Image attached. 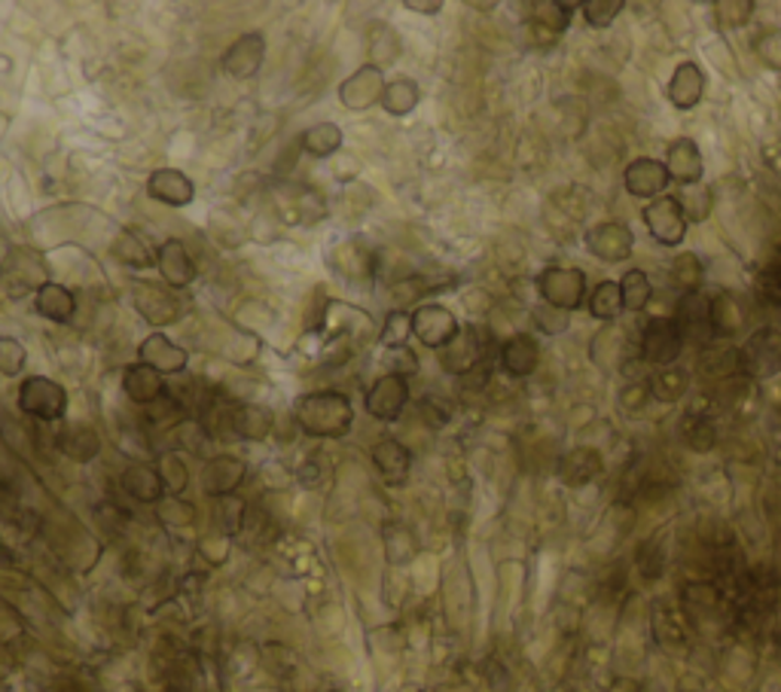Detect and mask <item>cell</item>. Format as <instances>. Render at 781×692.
<instances>
[{
    "label": "cell",
    "mask_w": 781,
    "mask_h": 692,
    "mask_svg": "<svg viewBox=\"0 0 781 692\" xmlns=\"http://www.w3.org/2000/svg\"><path fill=\"white\" fill-rule=\"evenodd\" d=\"M683 345H687V339H683L675 315L671 318H654L644 324L638 354H642L644 363L663 370V366H675L678 363V358L683 354Z\"/></svg>",
    "instance_id": "4"
},
{
    "label": "cell",
    "mask_w": 781,
    "mask_h": 692,
    "mask_svg": "<svg viewBox=\"0 0 781 692\" xmlns=\"http://www.w3.org/2000/svg\"><path fill=\"white\" fill-rule=\"evenodd\" d=\"M459 320H455V315L449 311L446 305L425 303L412 311V332H416V339H419L421 345L443 351L459 336Z\"/></svg>",
    "instance_id": "9"
},
{
    "label": "cell",
    "mask_w": 781,
    "mask_h": 692,
    "mask_svg": "<svg viewBox=\"0 0 781 692\" xmlns=\"http://www.w3.org/2000/svg\"><path fill=\"white\" fill-rule=\"evenodd\" d=\"M263 58H265L263 34L251 31V34L238 37V41L226 49L224 70L233 77V80H251L253 73L260 70V65H263Z\"/></svg>",
    "instance_id": "17"
},
{
    "label": "cell",
    "mask_w": 781,
    "mask_h": 692,
    "mask_svg": "<svg viewBox=\"0 0 781 692\" xmlns=\"http://www.w3.org/2000/svg\"><path fill=\"white\" fill-rule=\"evenodd\" d=\"M586 308L589 315L601 324H614L623 315V293H620V281H599L589 296H586Z\"/></svg>",
    "instance_id": "31"
},
{
    "label": "cell",
    "mask_w": 781,
    "mask_h": 692,
    "mask_svg": "<svg viewBox=\"0 0 781 692\" xmlns=\"http://www.w3.org/2000/svg\"><path fill=\"white\" fill-rule=\"evenodd\" d=\"M663 166H666L669 178L678 186H693V183H702V178H705V162H702V152H699L693 138L671 140L669 147H666Z\"/></svg>",
    "instance_id": "15"
},
{
    "label": "cell",
    "mask_w": 781,
    "mask_h": 692,
    "mask_svg": "<svg viewBox=\"0 0 781 692\" xmlns=\"http://www.w3.org/2000/svg\"><path fill=\"white\" fill-rule=\"evenodd\" d=\"M385 86L388 83H385V77H382V68H376V65H361L346 83L339 86V101L354 113L370 111V107L382 104Z\"/></svg>",
    "instance_id": "11"
},
{
    "label": "cell",
    "mask_w": 781,
    "mask_h": 692,
    "mask_svg": "<svg viewBox=\"0 0 781 692\" xmlns=\"http://www.w3.org/2000/svg\"><path fill=\"white\" fill-rule=\"evenodd\" d=\"M486 332L476 330V327H464L459 330V336L440 351V366L452 375H467L474 373L476 366L486 358Z\"/></svg>",
    "instance_id": "10"
},
{
    "label": "cell",
    "mask_w": 781,
    "mask_h": 692,
    "mask_svg": "<svg viewBox=\"0 0 781 692\" xmlns=\"http://www.w3.org/2000/svg\"><path fill=\"white\" fill-rule=\"evenodd\" d=\"M537 291L541 299L553 308L562 311H577L586 305V272L574 269V265H546L544 272L537 275Z\"/></svg>",
    "instance_id": "3"
},
{
    "label": "cell",
    "mask_w": 781,
    "mask_h": 692,
    "mask_svg": "<svg viewBox=\"0 0 781 692\" xmlns=\"http://www.w3.org/2000/svg\"><path fill=\"white\" fill-rule=\"evenodd\" d=\"M388 375H400V378H409L412 373H419V361H416V351L409 348H388Z\"/></svg>",
    "instance_id": "51"
},
{
    "label": "cell",
    "mask_w": 781,
    "mask_h": 692,
    "mask_svg": "<svg viewBox=\"0 0 781 692\" xmlns=\"http://www.w3.org/2000/svg\"><path fill=\"white\" fill-rule=\"evenodd\" d=\"M15 402L22 412L41 418V421H58L68 412V390L46 375H31L22 382Z\"/></svg>",
    "instance_id": "5"
},
{
    "label": "cell",
    "mask_w": 781,
    "mask_h": 692,
    "mask_svg": "<svg viewBox=\"0 0 781 692\" xmlns=\"http://www.w3.org/2000/svg\"><path fill=\"white\" fill-rule=\"evenodd\" d=\"M675 320H678L687 342H709V336H712V311H709V299L702 293L681 296Z\"/></svg>",
    "instance_id": "24"
},
{
    "label": "cell",
    "mask_w": 781,
    "mask_h": 692,
    "mask_svg": "<svg viewBox=\"0 0 781 692\" xmlns=\"http://www.w3.org/2000/svg\"><path fill=\"white\" fill-rule=\"evenodd\" d=\"M37 311L43 318L56 320V324H68L77 311V299L68 287H61L56 281H46L43 287H37Z\"/></svg>",
    "instance_id": "30"
},
{
    "label": "cell",
    "mask_w": 781,
    "mask_h": 692,
    "mask_svg": "<svg viewBox=\"0 0 781 692\" xmlns=\"http://www.w3.org/2000/svg\"><path fill=\"white\" fill-rule=\"evenodd\" d=\"M754 56L760 58L767 68L781 73V29L763 31V34L757 37V43H754Z\"/></svg>",
    "instance_id": "48"
},
{
    "label": "cell",
    "mask_w": 781,
    "mask_h": 692,
    "mask_svg": "<svg viewBox=\"0 0 781 692\" xmlns=\"http://www.w3.org/2000/svg\"><path fill=\"white\" fill-rule=\"evenodd\" d=\"M229 424L236 428L241 440H265L272 424H275V416H272V409H265L260 402H238L229 412Z\"/></svg>",
    "instance_id": "27"
},
{
    "label": "cell",
    "mask_w": 781,
    "mask_h": 692,
    "mask_svg": "<svg viewBox=\"0 0 781 692\" xmlns=\"http://www.w3.org/2000/svg\"><path fill=\"white\" fill-rule=\"evenodd\" d=\"M584 241H586V250H589L599 263H608V265L626 263L629 257H632V250H635V236H632V229L620 220H604L599 223V226H592V229L586 232Z\"/></svg>",
    "instance_id": "7"
},
{
    "label": "cell",
    "mask_w": 781,
    "mask_h": 692,
    "mask_svg": "<svg viewBox=\"0 0 781 692\" xmlns=\"http://www.w3.org/2000/svg\"><path fill=\"white\" fill-rule=\"evenodd\" d=\"M687 445L697 452H709L714 445V421L709 418H693L687 428Z\"/></svg>",
    "instance_id": "50"
},
{
    "label": "cell",
    "mask_w": 781,
    "mask_h": 692,
    "mask_svg": "<svg viewBox=\"0 0 781 692\" xmlns=\"http://www.w3.org/2000/svg\"><path fill=\"white\" fill-rule=\"evenodd\" d=\"M754 10H757V7H754L751 0H717V3H712L714 22L726 31H736L742 29V25H748Z\"/></svg>",
    "instance_id": "41"
},
{
    "label": "cell",
    "mask_w": 781,
    "mask_h": 692,
    "mask_svg": "<svg viewBox=\"0 0 781 692\" xmlns=\"http://www.w3.org/2000/svg\"><path fill=\"white\" fill-rule=\"evenodd\" d=\"M406 402H409V382L400 375H382L366 390V412L378 421H394L404 416Z\"/></svg>",
    "instance_id": "13"
},
{
    "label": "cell",
    "mask_w": 781,
    "mask_h": 692,
    "mask_svg": "<svg viewBox=\"0 0 781 692\" xmlns=\"http://www.w3.org/2000/svg\"><path fill=\"white\" fill-rule=\"evenodd\" d=\"M330 265L346 281H354V284H363L370 277H376L378 272L376 253L366 248L361 238H349V241L336 245L333 253H330Z\"/></svg>",
    "instance_id": "14"
},
{
    "label": "cell",
    "mask_w": 781,
    "mask_h": 692,
    "mask_svg": "<svg viewBox=\"0 0 781 692\" xmlns=\"http://www.w3.org/2000/svg\"><path fill=\"white\" fill-rule=\"evenodd\" d=\"M25 361H29V354H25V348H22V342H15V339H0V373L3 375H19L22 370H25Z\"/></svg>",
    "instance_id": "49"
},
{
    "label": "cell",
    "mask_w": 781,
    "mask_h": 692,
    "mask_svg": "<svg viewBox=\"0 0 781 692\" xmlns=\"http://www.w3.org/2000/svg\"><path fill=\"white\" fill-rule=\"evenodd\" d=\"M147 193L168 208H186L195 198V186L178 168H159L147 181Z\"/></svg>",
    "instance_id": "18"
},
{
    "label": "cell",
    "mask_w": 781,
    "mask_h": 692,
    "mask_svg": "<svg viewBox=\"0 0 781 692\" xmlns=\"http://www.w3.org/2000/svg\"><path fill=\"white\" fill-rule=\"evenodd\" d=\"M61 449L68 452L73 461H92L101 449V440L92 428L86 424H73V428L65 430V440H61Z\"/></svg>",
    "instance_id": "40"
},
{
    "label": "cell",
    "mask_w": 781,
    "mask_h": 692,
    "mask_svg": "<svg viewBox=\"0 0 781 692\" xmlns=\"http://www.w3.org/2000/svg\"><path fill=\"white\" fill-rule=\"evenodd\" d=\"M156 265H159V275L166 281L168 287L181 291L186 284H193L195 277V263L190 257V250L183 248L181 238H166L159 250H156Z\"/></svg>",
    "instance_id": "16"
},
{
    "label": "cell",
    "mask_w": 781,
    "mask_h": 692,
    "mask_svg": "<svg viewBox=\"0 0 781 692\" xmlns=\"http://www.w3.org/2000/svg\"><path fill=\"white\" fill-rule=\"evenodd\" d=\"M241 476H245V464L233 455H220L205 467V488L211 495H226L241 483Z\"/></svg>",
    "instance_id": "35"
},
{
    "label": "cell",
    "mask_w": 781,
    "mask_h": 692,
    "mask_svg": "<svg viewBox=\"0 0 781 692\" xmlns=\"http://www.w3.org/2000/svg\"><path fill=\"white\" fill-rule=\"evenodd\" d=\"M601 467L604 464H601L599 452L580 445V449H571L568 455L558 461V476H562V483L568 485H586L599 476Z\"/></svg>",
    "instance_id": "28"
},
{
    "label": "cell",
    "mask_w": 781,
    "mask_h": 692,
    "mask_svg": "<svg viewBox=\"0 0 781 692\" xmlns=\"http://www.w3.org/2000/svg\"><path fill=\"white\" fill-rule=\"evenodd\" d=\"M373 461H376L382 479L388 485H404L409 476V452L397 440H382L373 445Z\"/></svg>",
    "instance_id": "29"
},
{
    "label": "cell",
    "mask_w": 781,
    "mask_h": 692,
    "mask_svg": "<svg viewBox=\"0 0 781 692\" xmlns=\"http://www.w3.org/2000/svg\"><path fill=\"white\" fill-rule=\"evenodd\" d=\"M113 253H116V260L126 265H135V269H147V265H154V253L144 248V241H140L135 232H120L116 236V241H113Z\"/></svg>",
    "instance_id": "43"
},
{
    "label": "cell",
    "mask_w": 781,
    "mask_h": 692,
    "mask_svg": "<svg viewBox=\"0 0 781 692\" xmlns=\"http://www.w3.org/2000/svg\"><path fill=\"white\" fill-rule=\"evenodd\" d=\"M324 332L330 336H366V332L376 330V320L370 318L363 308H354L349 303H330L324 305L321 315Z\"/></svg>",
    "instance_id": "22"
},
{
    "label": "cell",
    "mask_w": 781,
    "mask_h": 692,
    "mask_svg": "<svg viewBox=\"0 0 781 692\" xmlns=\"http://www.w3.org/2000/svg\"><path fill=\"white\" fill-rule=\"evenodd\" d=\"M623 183H626L629 195L650 198V202H654L659 195H666V186L671 183V178L659 159H654V156H638V159H632L626 166Z\"/></svg>",
    "instance_id": "12"
},
{
    "label": "cell",
    "mask_w": 781,
    "mask_h": 692,
    "mask_svg": "<svg viewBox=\"0 0 781 692\" xmlns=\"http://www.w3.org/2000/svg\"><path fill=\"white\" fill-rule=\"evenodd\" d=\"M291 211H296L293 223H315L324 217L327 202H324V195L318 190L296 186V190H284V195L279 198V214L284 220H291Z\"/></svg>",
    "instance_id": "25"
},
{
    "label": "cell",
    "mask_w": 781,
    "mask_h": 692,
    "mask_svg": "<svg viewBox=\"0 0 781 692\" xmlns=\"http://www.w3.org/2000/svg\"><path fill=\"white\" fill-rule=\"evenodd\" d=\"M620 293H623V311L638 315L654 299V284L644 269H629L626 275L620 277Z\"/></svg>",
    "instance_id": "36"
},
{
    "label": "cell",
    "mask_w": 781,
    "mask_h": 692,
    "mask_svg": "<svg viewBox=\"0 0 781 692\" xmlns=\"http://www.w3.org/2000/svg\"><path fill=\"white\" fill-rule=\"evenodd\" d=\"M419 86L416 80L409 77H397L385 86V95H382V107L390 113V116H406L419 107Z\"/></svg>",
    "instance_id": "38"
},
{
    "label": "cell",
    "mask_w": 781,
    "mask_h": 692,
    "mask_svg": "<svg viewBox=\"0 0 781 692\" xmlns=\"http://www.w3.org/2000/svg\"><path fill=\"white\" fill-rule=\"evenodd\" d=\"M541 363V345L537 339L529 336V332H517L510 336L501 348V366L503 373L513 375V378H529Z\"/></svg>",
    "instance_id": "23"
},
{
    "label": "cell",
    "mask_w": 781,
    "mask_h": 692,
    "mask_svg": "<svg viewBox=\"0 0 781 692\" xmlns=\"http://www.w3.org/2000/svg\"><path fill=\"white\" fill-rule=\"evenodd\" d=\"M574 15V3H558V0H544L531 7V22L534 29L546 31L550 37H556L562 31H568Z\"/></svg>",
    "instance_id": "37"
},
{
    "label": "cell",
    "mask_w": 781,
    "mask_h": 692,
    "mask_svg": "<svg viewBox=\"0 0 781 692\" xmlns=\"http://www.w3.org/2000/svg\"><path fill=\"white\" fill-rule=\"evenodd\" d=\"M132 303L138 308V315L147 324L154 327H168L174 320H181V303L178 296L162 287V284H154V281H135L132 287Z\"/></svg>",
    "instance_id": "8"
},
{
    "label": "cell",
    "mask_w": 781,
    "mask_h": 692,
    "mask_svg": "<svg viewBox=\"0 0 781 692\" xmlns=\"http://www.w3.org/2000/svg\"><path fill=\"white\" fill-rule=\"evenodd\" d=\"M406 10H412V13H425V15H437L440 10H443V3L440 0H406Z\"/></svg>",
    "instance_id": "54"
},
{
    "label": "cell",
    "mask_w": 781,
    "mask_h": 692,
    "mask_svg": "<svg viewBox=\"0 0 781 692\" xmlns=\"http://www.w3.org/2000/svg\"><path fill=\"white\" fill-rule=\"evenodd\" d=\"M647 388H650V397L659 402H678L690 388V373L681 370L678 363L675 366H663V370H654L650 378H647Z\"/></svg>",
    "instance_id": "32"
},
{
    "label": "cell",
    "mask_w": 781,
    "mask_h": 692,
    "mask_svg": "<svg viewBox=\"0 0 781 692\" xmlns=\"http://www.w3.org/2000/svg\"><path fill=\"white\" fill-rule=\"evenodd\" d=\"M623 0H586L584 7H580V13H584L586 25L589 29H611L616 22V15L623 13Z\"/></svg>",
    "instance_id": "44"
},
{
    "label": "cell",
    "mask_w": 781,
    "mask_h": 692,
    "mask_svg": "<svg viewBox=\"0 0 781 692\" xmlns=\"http://www.w3.org/2000/svg\"><path fill=\"white\" fill-rule=\"evenodd\" d=\"M739 373L754 382H767L781 373V330L760 327L739 348Z\"/></svg>",
    "instance_id": "2"
},
{
    "label": "cell",
    "mask_w": 781,
    "mask_h": 692,
    "mask_svg": "<svg viewBox=\"0 0 781 692\" xmlns=\"http://www.w3.org/2000/svg\"><path fill=\"white\" fill-rule=\"evenodd\" d=\"M666 95L678 111H693L705 95V70L697 61H681L666 86Z\"/></svg>",
    "instance_id": "20"
},
{
    "label": "cell",
    "mask_w": 781,
    "mask_h": 692,
    "mask_svg": "<svg viewBox=\"0 0 781 692\" xmlns=\"http://www.w3.org/2000/svg\"><path fill=\"white\" fill-rule=\"evenodd\" d=\"M409 332H412V315H406L404 308H390L388 318H385V324H382L378 342H382L385 348H404Z\"/></svg>",
    "instance_id": "45"
},
{
    "label": "cell",
    "mask_w": 781,
    "mask_h": 692,
    "mask_svg": "<svg viewBox=\"0 0 781 692\" xmlns=\"http://www.w3.org/2000/svg\"><path fill=\"white\" fill-rule=\"evenodd\" d=\"M650 400H654V397H650L647 382H632V385H626V388L620 390V406H623L626 412H642Z\"/></svg>",
    "instance_id": "52"
},
{
    "label": "cell",
    "mask_w": 781,
    "mask_h": 692,
    "mask_svg": "<svg viewBox=\"0 0 781 692\" xmlns=\"http://www.w3.org/2000/svg\"><path fill=\"white\" fill-rule=\"evenodd\" d=\"M671 284L681 291V296L702 291V281H705V265L699 260L693 250H683L678 257H671Z\"/></svg>",
    "instance_id": "34"
},
{
    "label": "cell",
    "mask_w": 781,
    "mask_h": 692,
    "mask_svg": "<svg viewBox=\"0 0 781 692\" xmlns=\"http://www.w3.org/2000/svg\"><path fill=\"white\" fill-rule=\"evenodd\" d=\"M531 320H534V327H537V332H546V336H558V332L568 330V324H571V315L568 311H562V308H553V305L541 303L534 311H531Z\"/></svg>",
    "instance_id": "47"
},
{
    "label": "cell",
    "mask_w": 781,
    "mask_h": 692,
    "mask_svg": "<svg viewBox=\"0 0 781 692\" xmlns=\"http://www.w3.org/2000/svg\"><path fill=\"white\" fill-rule=\"evenodd\" d=\"M370 49H373V65H376V68H388V65H394V61L400 58L404 43H400V37H397L394 31L382 25L376 37H373V43H370Z\"/></svg>",
    "instance_id": "46"
},
{
    "label": "cell",
    "mask_w": 781,
    "mask_h": 692,
    "mask_svg": "<svg viewBox=\"0 0 781 692\" xmlns=\"http://www.w3.org/2000/svg\"><path fill=\"white\" fill-rule=\"evenodd\" d=\"M779 80H781V73H779Z\"/></svg>",
    "instance_id": "55"
},
{
    "label": "cell",
    "mask_w": 781,
    "mask_h": 692,
    "mask_svg": "<svg viewBox=\"0 0 781 692\" xmlns=\"http://www.w3.org/2000/svg\"><path fill=\"white\" fill-rule=\"evenodd\" d=\"M303 152H308L312 159H330L342 150V128L336 123H318L303 132L299 138Z\"/></svg>",
    "instance_id": "33"
},
{
    "label": "cell",
    "mask_w": 781,
    "mask_h": 692,
    "mask_svg": "<svg viewBox=\"0 0 781 692\" xmlns=\"http://www.w3.org/2000/svg\"><path fill=\"white\" fill-rule=\"evenodd\" d=\"M296 421L306 430L308 436H346L354 424V406L349 397L336 394V390H318L306 394L296 402Z\"/></svg>",
    "instance_id": "1"
},
{
    "label": "cell",
    "mask_w": 781,
    "mask_h": 692,
    "mask_svg": "<svg viewBox=\"0 0 781 692\" xmlns=\"http://www.w3.org/2000/svg\"><path fill=\"white\" fill-rule=\"evenodd\" d=\"M709 311H712V336L721 339H733L748 327V308L736 293L717 291L709 299Z\"/></svg>",
    "instance_id": "21"
},
{
    "label": "cell",
    "mask_w": 781,
    "mask_h": 692,
    "mask_svg": "<svg viewBox=\"0 0 781 692\" xmlns=\"http://www.w3.org/2000/svg\"><path fill=\"white\" fill-rule=\"evenodd\" d=\"M123 390H126L128 400L138 402V406H154L162 397L166 382H162V375L156 373L154 366L135 363V366H128L126 373H123Z\"/></svg>",
    "instance_id": "26"
},
{
    "label": "cell",
    "mask_w": 781,
    "mask_h": 692,
    "mask_svg": "<svg viewBox=\"0 0 781 692\" xmlns=\"http://www.w3.org/2000/svg\"><path fill=\"white\" fill-rule=\"evenodd\" d=\"M642 217L656 245H663V248H678V245H683L690 223L683 217V211L675 195H659V198H654V202L642 211Z\"/></svg>",
    "instance_id": "6"
},
{
    "label": "cell",
    "mask_w": 781,
    "mask_h": 692,
    "mask_svg": "<svg viewBox=\"0 0 781 692\" xmlns=\"http://www.w3.org/2000/svg\"><path fill=\"white\" fill-rule=\"evenodd\" d=\"M162 476L156 470H150V467H144V464H138V467H128L126 470V488L132 498L138 500H156L159 498V491H162V483H159Z\"/></svg>",
    "instance_id": "42"
},
{
    "label": "cell",
    "mask_w": 781,
    "mask_h": 692,
    "mask_svg": "<svg viewBox=\"0 0 781 692\" xmlns=\"http://www.w3.org/2000/svg\"><path fill=\"white\" fill-rule=\"evenodd\" d=\"M138 358H140V363L154 366L159 375L183 373V370H186V361H190V354H186L183 348L174 345L166 332H154V336H147V339L140 342Z\"/></svg>",
    "instance_id": "19"
},
{
    "label": "cell",
    "mask_w": 781,
    "mask_h": 692,
    "mask_svg": "<svg viewBox=\"0 0 781 692\" xmlns=\"http://www.w3.org/2000/svg\"><path fill=\"white\" fill-rule=\"evenodd\" d=\"M681 205L687 223H705L714 211V193L712 186L705 183H693V186H681V193L675 195Z\"/></svg>",
    "instance_id": "39"
},
{
    "label": "cell",
    "mask_w": 781,
    "mask_h": 692,
    "mask_svg": "<svg viewBox=\"0 0 781 692\" xmlns=\"http://www.w3.org/2000/svg\"><path fill=\"white\" fill-rule=\"evenodd\" d=\"M760 291L767 293L769 299L781 303V265H769L763 277H760Z\"/></svg>",
    "instance_id": "53"
}]
</instances>
